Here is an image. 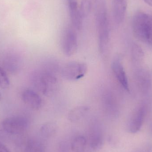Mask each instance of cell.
<instances>
[{
  "mask_svg": "<svg viewBox=\"0 0 152 152\" xmlns=\"http://www.w3.org/2000/svg\"><path fill=\"white\" fill-rule=\"evenodd\" d=\"M95 3L98 47L101 50H106L110 41V24L106 2L105 0H95Z\"/></svg>",
  "mask_w": 152,
  "mask_h": 152,
  "instance_id": "cell-1",
  "label": "cell"
},
{
  "mask_svg": "<svg viewBox=\"0 0 152 152\" xmlns=\"http://www.w3.org/2000/svg\"><path fill=\"white\" fill-rule=\"evenodd\" d=\"M132 29L138 40L152 45V15L138 12L134 16Z\"/></svg>",
  "mask_w": 152,
  "mask_h": 152,
  "instance_id": "cell-2",
  "label": "cell"
},
{
  "mask_svg": "<svg viewBox=\"0 0 152 152\" xmlns=\"http://www.w3.org/2000/svg\"><path fill=\"white\" fill-rule=\"evenodd\" d=\"M37 87L46 96H53L58 88V81L55 76L48 71L39 72L36 75Z\"/></svg>",
  "mask_w": 152,
  "mask_h": 152,
  "instance_id": "cell-3",
  "label": "cell"
},
{
  "mask_svg": "<svg viewBox=\"0 0 152 152\" xmlns=\"http://www.w3.org/2000/svg\"><path fill=\"white\" fill-rule=\"evenodd\" d=\"M87 72V66L85 63L71 61L66 64L61 69V75L65 79L76 81L83 78Z\"/></svg>",
  "mask_w": 152,
  "mask_h": 152,
  "instance_id": "cell-4",
  "label": "cell"
},
{
  "mask_svg": "<svg viewBox=\"0 0 152 152\" xmlns=\"http://www.w3.org/2000/svg\"><path fill=\"white\" fill-rule=\"evenodd\" d=\"M147 114V107L144 104L139 106L133 113L127 125V131L134 134L141 129Z\"/></svg>",
  "mask_w": 152,
  "mask_h": 152,
  "instance_id": "cell-5",
  "label": "cell"
},
{
  "mask_svg": "<svg viewBox=\"0 0 152 152\" xmlns=\"http://www.w3.org/2000/svg\"><path fill=\"white\" fill-rule=\"evenodd\" d=\"M77 47V37L76 32L72 28H68L63 35L61 42L63 53L68 57L72 56L76 53Z\"/></svg>",
  "mask_w": 152,
  "mask_h": 152,
  "instance_id": "cell-6",
  "label": "cell"
},
{
  "mask_svg": "<svg viewBox=\"0 0 152 152\" xmlns=\"http://www.w3.org/2000/svg\"><path fill=\"white\" fill-rule=\"evenodd\" d=\"M28 122L21 117H11L5 119L2 122V127L9 134H17L23 133L26 129Z\"/></svg>",
  "mask_w": 152,
  "mask_h": 152,
  "instance_id": "cell-7",
  "label": "cell"
},
{
  "mask_svg": "<svg viewBox=\"0 0 152 152\" xmlns=\"http://www.w3.org/2000/svg\"><path fill=\"white\" fill-rule=\"evenodd\" d=\"M136 84L140 91L143 94L149 93L152 86V79L148 70L139 69L134 73Z\"/></svg>",
  "mask_w": 152,
  "mask_h": 152,
  "instance_id": "cell-8",
  "label": "cell"
},
{
  "mask_svg": "<svg viewBox=\"0 0 152 152\" xmlns=\"http://www.w3.org/2000/svg\"><path fill=\"white\" fill-rule=\"evenodd\" d=\"M112 69L114 75L122 87L129 92V84L126 74L119 57L114 59L112 63Z\"/></svg>",
  "mask_w": 152,
  "mask_h": 152,
  "instance_id": "cell-9",
  "label": "cell"
},
{
  "mask_svg": "<svg viewBox=\"0 0 152 152\" xmlns=\"http://www.w3.org/2000/svg\"><path fill=\"white\" fill-rule=\"evenodd\" d=\"M69 16L74 27L80 30L83 26V18L80 11L77 0H67Z\"/></svg>",
  "mask_w": 152,
  "mask_h": 152,
  "instance_id": "cell-10",
  "label": "cell"
},
{
  "mask_svg": "<svg viewBox=\"0 0 152 152\" xmlns=\"http://www.w3.org/2000/svg\"><path fill=\"white\" fill-rule=\"evenodd\" d=\"M22 100L32 110H38L42 107V100L39 95L31 89H26L22 95Z\"/></svg>",
  "mask_w": 152,
  "mask_h": 152,
  "instance_id": "cell-11",
  "label": "cell"
},
{
  "mask_svg": "<svg viewBox=\"0 0 152 152\" xmlns=\"http://www.w3.org/2000/svg\"><path fill=\"white\" fill-rule=\"evenodd\" d=\"M126 0H113V14L117 24L122 23L126 11Z\"/></svg>",
  "mask_w": 152,
  "mask_h": 152,
  "instance_id": "cell-12",
  "label": "cell"
},
{
  "mask_svg": "<svg viewBox=\"0 0 152 152\" xmlns=\"http://www.w3.org/2000/svg\"><path fill=\"white\" fill-rule=\"evenodd\" d=\"M89 108L87 106H78L72 109L68 114V119L73 123L79 122L87 115Z\"/></svg>",
  "mask_w": 152,
  "mask_h": 152,
  "instance_id": "cell-13",
  "label": "cell"
},
{
  "mask_svg": "<svg viewBox=\"0 0 152 152\" xmlns=\"http://www.w3.org/2000/svg\"><path fill=\"white\" fill-rule=\"evenodd\" d=\"M58 130V125L54 122H47L41 126L40 132L44 137L50 138L57 134Z\"/></svg>",
  "mask_w": 152,
  "mask_h": 152,
  "instance_id": "cell-14",
  "label": "cell"
},
{
  "mask_svg": "<svg viewBox=\"0 0 152 152\" xmlns=\"http://www.w3.org/2000/svg\"><path fill=\"white\" fill-rule=\"evenodd\" d=\"M86 140L82 136L77 137L71 143V147L74 152H84L86 146Z\"/></svg>",
  "mask_w": 152,
  "mask_h": 152,
  "instance_id": "cell-15",
  "label": "cell"
},
{
  "mask_svg": "<svg viewBox=\"0 0 152 152\" xmlns=\"http://www.w3.org/2000/svg\"><path fill=\"white\" fill-rule=\"evenodd\" d=\"M104 140L102 136L100 134H94L90 139V146L93 150L98 151L103 145Z\"/></svg>",
  "mask_w": 152,
  "mask_h": 152,
  "instance_id": "cell-16",
  "label": "cell"
},
{
  "mask_svg": "<svg viewBox=\"0 0 152 152\" xmlns=\"http://www.w3.org/2000/svg\"><path fill=\"white\" fill-rule=\"evenodd\" d=\"M92 0H81L79 6L80 11L83 18H86L90 14L93 7Z\"/></svg>",
  "mask_w": 152,
  "mask_h": 152,
  "instance_id": "cell-17",
  "label": "cell"
},
{
  "mask_svg": "<svg viewBox=\"0 0 152 152\" xmlns=\"http://www.w3.org/2000/svg\"><path fill=\"white\" fill-rule=\"evenodd\" d=\"M132 55L133 60L136 62H141L144 56L142 49L137 44L135 43L132 45Z\"/></svg>",
  "mask_w": 152,
  "mask_h": 152,
  "instance_id": "cell-18",
  "label": "cell"
},
{
  "mask_svg": "<svg viewBox=\"0 0 152 152\" xmlns=\"http://www.w3.org/2000/svg\"><path fill=\"white\" fill-rule=\"evenodd\" d=\"M10 82L6 72L0 67V88L6 89L10 86Z\"/></svg>",
  "mask_w": 152,
  "mask_h": 152,
  "instance_id": "cell-19",
  "label": "cell"
},
{
  "mask_svg": "<svg viewBox=\"0 0 152 152\" xmlns=\"http://www.w3.org/2000/svg\"><path fill=\"white\" fill-rule=\"evenodd\" d=\"M134 152H152V142H149L142 145Z\"/></svg>",
  "mask_w": 152,
  "mask_h": 152,
  "instance_id": "cell-20",
  "label": "cell"
},
{
  "mask_svg": "<svg viewBox=\"0 0 152 152\" xmlns=\"http://www.w3.org/2000/svg\"><path fill=\"white\" fill-rule=\"evenodd\" d=\"M0 152H11L4 145L0 144Z\"/></svg>",
  "mask_w": 152,
  "mask_h": 152,
  "instance_id": "cell-21",
  "label": "cell"
},
{
  "mask_svg": "<svg viewBox=\"0 0 152 152\" xmlns=\"http://www.w3.org/2000/svg\"><path fill=\"white\" fill-rule=\"evenodd\" d=\"M144 1L148 5L152 6V0H144Z\"/></svg>",
  "mask_w": 152,
  "mask_h": 152,
  "instance_id": "cell-22",
  "label": "cell"
},
{
  "mask_svg": "<svg viewBox=\"0 0 152 152\" xmlns=\"http://www.w3.org/2000/svg\"><path fill=\"white\" fill-rule=\"evenodd\" d=\"M1 98H2L1 94V93H0V101H1Z\"/></svg>",
  "mask_w": 152,
  "mask_h": 152,
  "instance_id": "cell-23",
  "label": "cell"
}]
</instances>
